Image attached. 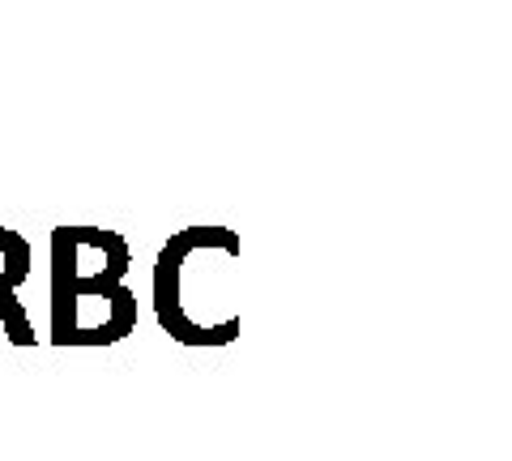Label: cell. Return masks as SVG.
Instances as JSON below:
<instances>
[{
  "mask_svg": "<svg viewBox=\"0 0 512 461\" xmlns=\"http://www.w3.org/2000/svg\"><path fill=\"white\" fill-rule=\"evenodd\" d=\"M128 244L116 231L56 227L52 231V342L111 346L133 333L137 299L124 286Z\"/></svg>",
  "mask_w": 512,
  "mask_h": 461,
  "instance_id": "6da1fadb",
  "label": "cell"
},
{
  "mask_svg": "<svg viewBox=\"0 0 512 461\" xmlns=\"http://www.w3.org/2000/svg\"><path fill=\"white\" fill-rule=\"evenodd\" d=\"M30 278V244L22 235H13L0 227V325H5L13 346H30L35 342V329H30V316L18 304V286Z\"/></svg>",
  "mask_w": 512,
  "mask_h": 461,
  "instance_id": "7a4b0ae2",
  "label": "cell"
}]
</instances>
